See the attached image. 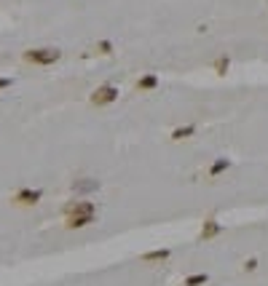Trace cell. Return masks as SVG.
Returning a JSON list of instances; mask_svg holds the SVG:
<instances>
[{"label": "cell", "instance_id": "cell-11", "mask_svg": "<svg viewBox=\"0 0 268 286\" xmlns=\"http://www.w3.org/2000/svg\"><path fill=\"white\" fill-rule=\"evenodd\" d=\"M231 158H218V161H215L212 166H209V176H212V179H215V176H220V174H223V171H228V169H231Z\"/></svg>", "mask_w": 268, "mask_h": 286}, {"label": "cell", "instance_id": "cell-16", "mask_svg": "<svg viewBox=\"0 0 268 286\" xmlns=\"http://www.w3.org/2000/svg\"><path fill=\"white\" fill-rule=\"evenodd\" d=\"M11 86H14V78H0V91L11 88Z\"/></svg>", "mask_w": 268, "mask_h": 286}, {"label": "cell", "instance_id": "cell-1", "mask_svg": "<svg viewBox=\"0 0 268 286\" xmlns=\"http://www.w3.org/2000/svg\"><path fill=\"white\" fill-rule=\"evenodd\" d=\"M22 59L30 62V65H56L62 59V51L59 48H30L24 51Z\"/></svg>", "mask_w": 268, "mask_h": 286}, {"label": "cell", "instance_id": "cell-5", "mask_svg": "<svg viewBox=\"0 0 268 286\" xmlns=\"http://www.w3.org/2000/svg\"><path fill=\"white\" fill-rule=\"evenodd\" d=\"M75 214H97V206L91 201H73L65 206V217H75Z\"/></svg>", "mask_w": 268, "mask_h": 286}, {"label": "cell", "instance_id": "cell-3", "mask_svg": "<svg viewBox=\"0 0 268 286\" xmlns=\"http://www.w3.org/2000/svg\"><path fill=\"white\" fill-rule=\"evenodd\" d=\"M41 198H43L41 187H22V190H16L11 196V201L16 206H35V203H41Z\"/></svg>", "mask_w": 268, "mask_h": 286}, {"label": "cell", "instance_id": "cell-7", "mask_svg": "<svg viewBox=\"0 0 268 286\" xmlns=\"http://www.w3.org/2000/svg\"><path fill=\"white\" fill-rule=\"evenodd\" d=\"M73 190H75V193H97V190H99V179H89V176L75 179V182H73Z\"/></svg>", "mask_w": 268, "mask_h": 286}, {"label": "cell", "instance_id": "cell-13", "mask_svg": "<svg viewBox=\"0 0 268 286\" xmlns=\"http://www.w3.org/2000/svg\"><path fill=\"white\" fill-rule=\"evenodd\" d=\"M228 67H231V56H220V59L215 62V72H218V75H225Z\"/></svg>", "mask_w": 268, "mask_h": 286}, {"label": "cell", "instance_id": "cell-14", "mask_svg": "<svg viewBox=\"0 0 268 286\" xmlns=\"http://www.w3.org/2000/svg\"><path fill=\"white\" fill-rule=\"evenodd\" d=\"M97 51H99L102 56H110L113 54V41H99L97 43Z\"/></svg>", "mask_w": 268, "mask_h": 286}, {"label": "cell", "instance_id": "cell-10", "mask_svg": "<svg viewBox=\"0 0 268 286\" xmlns=\"http://www.w3.org/2000/svg\"><path fill=\"white\" fill-rule=\"evenodd\" d=\"M196 134V123H188V126H180V129L172 131V139L174 142H182V139H191Z\"/></svg>", "mask_w": 268, "mask_h": 286}, {"label": "cell", "instance_id": "cell-15", "mask_svg": "<svg viewBox=\"0 0 268 286\" xmlns=\"http://www.w3.org/2000/svg\"><path fill=\"white\" fill-rule=\"evenodd\" d=\"M255 267H258V260H255V257H252V260H247V262H244V270H247V273H252Z\"/></svg>", "mask_w": 268, "mask_h": 286}, {"label": "cell", "instance_id": "cell-4", "mask_svg": "<svg viewBox=\"0 0 268 286\" xmlns=\"http://www.w3.org/2000/svg\"><path fill=\"white\" fill-rule=\"evenodd\" d=\"M220 233H223V225H220L215 217H209V220H204V225H201V233H198V238L201 241H212V238H218Z\"/></svg>", "mask_w": 268, "mask_h": 286}, {"label": "cell", "instance_id": "cell-9", "mask_svg": "<svg viewBox=\"0 0 268 286\" xmlns=\"http://www.w3.org/2000/svg\"><path fill=\"white\" fill-rule=\"evenodd\" d=\"M153 88H158V75H153V72H147L137 81V91H153Z\"/></svg>", "mask_w": 268, "mask_h": 286}, {"label": "cell", "instance_id": "cell-2", "mask_svg": "<svg viewBox=\"0 0 268 286\" xmlns=\"http://www.w3.org/2000/svg\"><path fill=\"white\" fill-rule=\"evenodd\" d=\"M118 86H113V83H105V86H99V88H94V94L89 96V102L94 107H107V105H113V102L118 99Z\"/></svg>", "mask_w": 268, "mask_h": 286}, {"label": "cell", "instance_id": "cell-12", "mask_svg": "<svg viewBox=\"0 0 268 286\" xmlns=\"http://www.w3.org/2000/svg\"><path fill=\"white\" fill-rule=\"evenodd\" d=\"M207 281H209L207 273H193V276H188L185 281H182V286H204Z\"/></svg>", "mask_w": 268, "mask_h": 286}, {"label": "cell", "instance_id": "cell-6", "mask_svg": "<svg viewBox=\"0 0 268 286\" xmlns=\"http://www.w3.org/2000/svg\"><path fill=\"white\" fill-rule=\"evenodd\" d=\"M91 222H97V214H75L65 220V227L67 230H81V227H89Z\"/></svg>", "mask_w": 268, "mask_h": 286}, {"label": "cell", "instance_id": "cell-8", "mask_svg": "<svg viewBox=\"0 0 268 286\" xmlns=\"http://www.w3.org/2000/svg\"><path fill=\"white\" fill-rule=\"evenodd\" d=\"M172 257V249H153V251H145L142 254V262H164Z\"/></svg>", "mask_w": 268, "mask_h": 286}]
</instances>
